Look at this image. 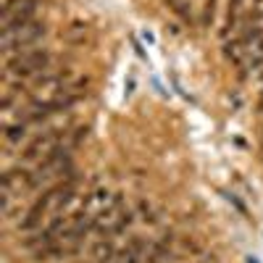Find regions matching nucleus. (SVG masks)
Returning <instances> with one entry per match:
<instances>
[{
  "label": "nucleus",
  "instance_id": "obj_1",
  "mask_svg": "<svg viewBox=\"0 0 263 263\" xmlns=\"http://www.w3.org/2000/svg\"><path fill=\"white\" fill-rule=\"evenodd\" d=\"M45 34H48V27H45V21H40V18H32L27 24L16 27V29H6L3 32V55L8 58L18 50L40 45V40Z\"/></svg>",
  "mask_w": 263,
  "mask_h": 263
},
{
  "label": "nucleus",
  "instance_id": "obj_2",
  "mask_svg": "<svg viewBox=\"0 0 263 263\" xmlns=\"http://www.w3.org/2000/svg\"><path fill=\"white\" fill-rule=\"evenodd\" d=\"M40 3L42 0H6L3 3V32L16 29L21 24H27V21H32Z\"/></svg>",
  "mask_w": 263,
  "mask_h": 263
},
{
  "label": "nucleus",
  "instance_id": "obj_3",
  "mask_svg": "<svg viewBox=\"0 0 263 263\" xmlns=\"http://www.w3.org/2000/svg\"><path fill=\"white\" fill-rule=\"evenodd\" d=\"M27 137H29V124L27 121L16 119V121L3 124V142H6V147H18Z\"/></svg>",
  "mask_w": 263,
  "mask_h": 263
}]
</instances>
